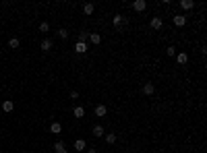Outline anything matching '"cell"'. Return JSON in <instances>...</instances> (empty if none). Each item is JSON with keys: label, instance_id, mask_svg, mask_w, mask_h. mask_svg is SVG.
<instances>
[{"label": "cell", "instance_id": "obj_1", "mask_svg": "<svg viewBox=\"0 0 207 153\" xmlns=\"http://www.w3.org/2000/svg\"><path fill=\"white\" fill-rule=\"evenodd\" d=\"M132 8H135L137 13H143V10L147 8V2H145V0H135V2H132Z\"/></svg>", "mask_w": 207, "mask_h": 153}, {"label": "cell", "instance_id": "obj_2", "mask_svg": "<svg viewBox=\"0 0 207 153\" xmlns=\"http://www.w3.org/2000/svg\"><path fill=\"white\" fill-rule=\"evenodd\" d=\"M174 25H176V27H184V25H187V17H184V15H176V17H174Z\"/></svg>", "mask_w": 207, "mask_h": 153}, {"label": "cell", "instance_id": "obj_3", "mask_svg": "<svg viewBox=\"0 0 207 153\" xmlns=\"http://www.w3.org/2000/svg\"><path fill=\"white\" fill-rule=\"evenodd\" d=\"M143 93H145V95H153V93H155V85H153V83H145V85H143Z\"/></svg>", "mask_w": 207, "mask_h": 153}, {"label": "cell", "instance_id": "obj_4", "mask_svg": "<svg viewBox=\"0 0 207 153\" xmlns=\"http://www.w3.org/2000/svg\"><path fill=\"white\" fill-rule=\"evenodd\" d=\"M50 133H52V134H60V133H62V124H60V122H52V124H50Z\"/></svg>", "mask_w": 207, "mask_h": 153}, {"label": "cell", "instance_id": "obj_5", "mask_svg": "<svg viewBox=\"0 0 207 153\" xmlns=\"http://www.w3.org/2000/svg\"><path fill=\"white\" fill-rule=\"evenodd\" d=\"M106 114H108V108H106V106H102V104H99V106H95V116L104 118Z\"/></svg>", "mask_w": 207, "mask_h": 153}, {"label": "cell", "instance_id": "obj_6", "mask_svg": "<svg viewBox=\"0 0 207 153\" xmlns=\"http://www.w3.org/2000/svg\"><path fill=\"white\" fill-rule=\"evenodd\" d=\"M75 52L77 54H85V52H87V46H85L83 41H77L75 44Z\"/></svg>", "mask_w": 207, "mask_h": 153}, {"label": "cell", "instance_id": "obj_7", "mask_svg": "<svg viewBox=\"0 0 207 153\" xmlns=\"http://www.w3.org/2000/svg\"><path fill=\"white\" fill-rule=\"evenodd\" d=\"M162 25H164V21L160 19V17H153V19H151V27H153V29H162Z\"/></svg>", "mask_w": 207, "mask_h": 153}, {"label": "cell", "instance_id": "obj_8", "mask_svg": "<svg viewBox=\"0 0 207 153\" xmlns=\"http://www.w3.org/2000/svg\"><path fill=\"white\" fill-rule=\"evenodd\" d=\"M2 110H4V112H13V110H15V104H13L11 99H6V101L2 104Z\"/></svg>", "mask_w": 207, "mask_h": 153}, {"label": "cell", "instance_id": "obj_9", "mask_svg": "<svg viewBox=\"0 0 207 153\" xmlns=\"http://www.w3.org/2000/svg\"><path fill=\"white\" fill-rule=\"evenodd\" d=\"M122 23H124V17H122V15H114V19H112V25H114V27H120Z\"/></svg>", "mask_w": 207, "mask_h": 153}, {"label": "cell", "instance_id": "obj_10", "mask_svg": "<svg viewBox=\"0 0 207 153\" xmlns=\"http://www.w3.org/2000/svg\"><path fill=\"white\" fill-rule=\"evenodd\" d=\"M176 60H178V64H187V62H188V54L180 52V54H176Z\"/></svg>", "mask_w": 207, "mask_h": 153}, {"label": "cell", "instance_id": "obj_11", "mask_svg": "<svg viewBox=\"0 0 207 153\" xmlns=\"http://www.w3.org/2000/svg\"><path fill=\"white\" fill-rule=\"evenodd\" d=\"M54 151H56V153H68V151H66V145H64V143H60V141L54 145Z\"/></svg>", "mask_w": 207, "mask_h": 153}, {"label": "cell", "instance_id": "obj_12", "mask_svg": "<svg viewBox=\"0 0 207 153\" xmlns=\"http://www.w3.org/2000/svg\"><path fill=\"white\" fill-rule=\"evenodd\" d=\"M39 46H41V50H44V52H50V48H52V39H44Z\"/></svg>", "mask_w": 207, "mask_h": 153}, {"label": "cell", "instance_id": "obj_13", "mask_svg": "<svg viewBox=\"0 0 207 153\" xmlns=\"http://www.w3.org/2000/svg\"><path fill=\"white\" fill-rule=\"evenodd\" d=\"M73 114H75L77 118H83V116H85V108H83V106H77L75 110H73Z\"/></svg>", "mask_w": 207, "mask_h": 153}, {"label": "cell", "instance_id": "obj_14", "mask_svg": "<svg viewBox=\"0 0 207 153\" xmlns=\"http://www.w3.org/2000/svg\"><path fill=\"white\" fill-rule=\"evenodd\" d=\"M93 10H95V6L91 2H87V4L83 6V13H85V15H93Z\"/></svg>", "mask_w": 207, "mask_h": 153}, {"label": "cell", "instance_id": "obj_15", "mask_svg": "<svg viewBox=\"0 0 207 153\" xmlns=\"http://www.w3.org/2000/svg\"><path fill=\"white\" fill-rule=\"evenodd\" d=\"M8 46H11L13 50H17V48H19V46H21L19 38H11V39H8Z\"/></svg>", "mask_w": 207, "mask_h": 153}, {"label": "cell", "instance_id": "obj_16", "mask_svg": "<svg viewBox=\"0 0 207 153\" xmlns=\"http://www.w3.org/2000/svg\"><path fill=\"white\" fill-rule=\"evenodd\" d=\"M89 41H91V44H95V46H97V44L102 41V38H99V33H89Z\"/></svg>", "mask_w": 207, "mask_h": 153}, {"label": "cell", "instance_id": "obj_17", "mask_svg": "<svg viewBox=\"0 0 207 153\" xmlns=\"http://www.w3.org/2000/svg\"><path fill=\"white\" fill-rule=\"evenodd\" d=\"M75 149L77 151H83V149H85V141H83V139H77L75 141Z\"/></svg>", "mask_w": 207, "mask_h": 153}, {"label": "cell", "instance_id": "obj_18", "mask_svg": "<svg viewBox=\"0 0 207 153\" xmlns=\"http://www.w3.org/2000/svg\"><path fill=\"white\" fill-rule=\"evenodd\" d=\"M180 6H182L184 10H188V8H193L195 4H193V0H180Z\"/></svg>", "mask_w": 207, "mask_h": 153}, {"label": "cell", "instance_id": "obj_19", "mask_svg": "<svg viewBox=\"0 0 207 153\" xmlns=\"http://www.w3.org/2000/svg\"><path fill=\"white\" fill-rule=\"evenodd\" d=\"M93 134L95 136H104V126H99V124L93 126Z\"/></svg>", "mask_w": 207, "mask_h": 153}, {"label": "cell", "instance_id": "obj_20", "mask_svg": "<svg viewBox=\"0 0 207 153\" xmlns=\"http://www.w3.org/2000/svg\"><path fill=\"white\" fill-rule=\"evenodd\" d=\"M106 143L114 145V143H116V134H114V133H108V134H106Z\"/></svg>", "mask_w": 207, "mask_h": 153}, {"label": "cell", "instance_id": "obj_21", "mask_svg": "<svg viewBox=\"0 0 207 153\" xmlns=\"http://www.w3.org/2000/svg\"><path fill=\"white\" fill-rule=\"evenodd\" d=\"M58 38H60V39H66V38H68V31L60 27V29H58Z\"/></svg>", "mask_w": 207, "mask_h": 153}, {"label": "cell", "instance_id": "obj_22", "mask_svg": "<svg viewBox=\"0 0 207 153\" xmlns=\"http://www.w3.org/2000/svg\"><path fill=\"white\" fill-rule=\"evenodd\" d=\"M39 31H44V33H48V31H50V25H48L46 21H44V23H39Z\"/></svg>", "mask_w": 207, "mask_h": 153}, {"label": "cell", "instance_id": "obj_23", "mask_svg": "<svg viewBox=\"0 0 207 153\" xmlns=\"http://www.w3.org/2000/svg\"><path fill=\"white\" fill-rule=\"evenodd\" d=\"M89 38V33H87V31H81V33H79V39H77V41H83V44H85V39Z\"/></svg>", "mask_w": 207, "mask_h": 153}, {"label": "cell", "instance_id": "obj_24", "mask_svg": "<svg viewBox=\"0 0 207 153\" xmlns=\"http://www.w3.org/2000/svg\"><path fill=\"white\" fill-rule=\"evenodd\" d=\"M166 54H168V56H176V48H174V46H170L168 50H166Z\"/></svg>", "mask_w": 207, "mask_h": 153}, {"label": "cell", "instance_id": "obj_25", "mask_svg": "<svg viewBox=\"0 0 207 153\" xmlns=\"http://www.w3.org/2000/svg\"><path fill=\"white\" fill-rule=\"evenodd\" d=\"M79 97V91H71V99H77Z\"/></svg>", "mask_w": 207, "mask_h": 153}, {"label": "cell", "instance_id": "obj_26", "mask_svg": "<svg viewBox=\"0 0 207 153\" xmlns=\"http://www.w3.org/2000/svg\"><path fill=\"white\" fill-rule=\"evenodd\" d=\"M87 153H97V151H95V149H89V151H87Z\"/></svg>", "mask_w": 207, "mask_h": 153}]
</instances>
